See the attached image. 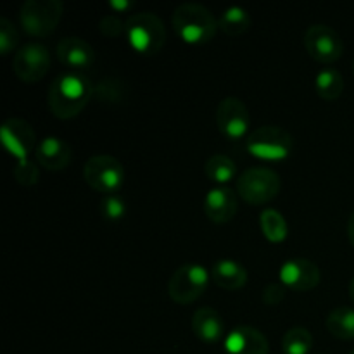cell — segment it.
<instances>
[{"instance_id":"6da1fadb","label":"cell","mask_w":354,"mask_h":354,"mask_svg":"<svg viewBox=\"0 0 354 354\" xmlns=\"http://www.w3.org/2000/svg\"><path fill=\"white\" fill-rule=\"evenodd\" d=\"M93 97V85L83 73L66 71L48 88V109L59 120L78 116Z\"/></svg>"},{"instance_id":"7a4b0ae2","label":"cell","mask_w":354,"mask_h":354,"mask_svg":"<svg viewBox=\"0 0 354 354\" xmlns=\"http://www.w3.org/2000/svg\"><path fill=\"white\" fill-rule=\"evenodd\" d=\"M175 33L189 45L209 44L218 31V21L209 9L201 3H182L173 12Z\"/></svg>"},{"instance_id":"3957f363","label":"cell","mask_w":354,"mask_h":354,"mask_svg":"<svg viewBox=\"0 0 354 354\" xmlns=\"http://www.w3.org/2000/svg\"><path fill=\"white\" fill-rule=\"evenodd\" d=\"M127 40L135 52L151 57L162 48L166 41V30L162 21L154 12L131 14L127 21Z\"/></svg>"},{"instance_id":"277c9868","label":"cell","mask_w":354,"mask_h":354,"mask_svg":"<svg viewBox=\"0 0 354 354\" xmlns=\"http://www.w3.org/2000/svg\"><path fill=\"white\" fill-rule=\"evenodd\" d=\"M62 10L64 7L59 0H26L19 10L21 26L30 37H48L57 28Z\"/></svg>"},{"instance_id":"5b68a950","label":"cell","mask_w":354,"mask_h":354,"mask_svg":"<svg viewBox=\"0 0 354 354\" xmlns=\"http://www.w3.org/2000/svg\"><path fill=\"white\" fill-rule=\"evenodd\" d=\"M209 273L203 265L197 263H187V265L180 266L175 273L171 275L168 282V294L176 304H187L194 303L199 299L209 286Z\"/></svg>"},{"instance_id":"8992f818","label":"cell","mask_w":354,"mask_h":354,"mask_svg":"<svg viewBox=\"0 0 354 354\" xmlns=\"http://www.w3.org/2000/svg\"><path fill=\"white\" fill-rule=\"evenodd\" d=\"M83 178L95 192L111 196L124 183V168L116 158L107 154L93 156L83 166Z\"/></svg>"},{"instance_id":"52a82bcc","label":"cell","mask_w":354,"mask_h":354,"mask_svg":"<svg viewBox=\"0 0 354 354\" xmlns=\"http://www.w3.org/2000/svg\"><path fill=\"white\" fill-rule=\"evenodd\" d=\"M280 192V176L268 168H249L239 176L237 194L252 206H263Z\"/></svg>"},{"instance_id":"ba28073f","label":"cell","mask_w":354,"mask_h":354,"mask_svg":"<svg viewBox=\"0 0 354 354\" xmlns=\"http://www.w3.org/2000/svg\"><path fill=\"white\" fill-rule=\"evenodd\" d=\"M248 151L261 161H282L292 152V137L279 127H261L249 133Z\"/></svg>"},{"instance_id":"9c48e42d","label":"cell","mask_w":354,"mask_h":354,"mask_svg":"<svg viewBox=\"0 0 354 354\" xmlns=\"http://www.w3.org/2000/svg\"><path fill=\"white\" fill-rule=\"evenodd\" d=\"M304 47L315 61L330 64L339 61L344 52V44L334 28L327 24H313L304 33Z\"/></svg>"},{"instance_id":"30bf717a","label":"cell","mask_w":354,"mask_h":354,"mask_svg":"<svg viewBox=\"0 0 354 354\" xmlns=\"http://www.w3.org/2000/svg\"><path fill=\"white\" fill-rule=\"evenodd\" d=\"M14 75L23 83H37L50 69V54L47 47L37 41L23 45L12 59Z\"/></svg>"},{"instance_id":"8fae6325","label":"cell","mask_w":354,"mask_h":354,"mask_svg":"<svg viewBox=\"0 0 354 354\" xmlns=\"http://www.w3.org/2000/svg\"><path fill=\"white\" fill-rule=\"evenodd\" d=\"M218 130L228 140H241L248 135L251 127V116L242 100L237 97H227L220 102L216 109Z\"/></svg>"},{"instance_id":"7c38bea8","label":"cell","mask_w":354,"mask_h":354,"mask_svg":"<svg viewBox=\"0 0 354 354\" xmlns=\"http://www.w3.org/2000/svg\"><path fill=\"white\" fill-rule=\"evenodd\" d=\"M0 140L7 152L14 156L17 161H26L28 154L37 149L35 147L37 145L35 130L28 121L19 120V118H10V120L3 121L2 128H0Z\"/></svg>"},{"instance_id":"4fadbf2b","label":"cell","mask_w":354,"mask_h":354,"mask_svg":"<svg viewBox=\"0 0 354 354\" xmlns=\"http://www.w3.org/2000/svg\"><path fill=\"white\" fill-rule=\"evenodd\" d=\"M280 282L297 292L313 290L320 283V268L310 259H289L280 266Z\"/></svg>"},{"instance_id":"5bb4252c","label":"cell","mask_w":354,"mask_h":354,"mask_svg":"<svg viewBox=\"0 0 354 354\" xmlns=\"http://www.w3.org/2000/svg\"><path fill=\"white\" fill-rule=\"evenodd\" d=\"M55 55L62 66L69 68V71L76 73H82L83 69L90 68L95 61V52L90 47L88 41L78 37L62 38L55 47Z\"/></svg>"},{"instance_id":"9a60e30c","label":"cell","mask_w":354,"mask_h":354,"mask_svg":"<svg viewBox=\"0 0 354 354\" xmlns=\"http://www.w3.org/2000/svg\"><path fill=\"white\" fill-rule=\"evenodd\" d=\"M237 194L228 187H214L204 197V211L213 223H228L237 214Z\"/></svg>"},{"instance_id":"2e32d148","label":"cell","mask_w":354,"mask_h":354,"mask_svg":"<svg viewBox=\"0 0 354 354\" xmlns=\"http://www.w3.org/2000/svg\"><path fill=\"white\" fill-rule=\"evenodd\" d=\"M225 351L228 354H268V339L254 327H235L225 339Z\"/></svg>"},{"instance_id":"e0dca14e","label":"cell","mask_w":354,"mask_h":354,"mask_svg":"<svg viewBox=\"0 0 354 354\" xmlns=\"http://www.w3.org/2000/svg\"><path fill=\"white\" fill-rule=\"evenodd\" d=\"M38 165L47 171H61L71 162V147L59 137H45L35 149Z\"/></svg>"},{"instance_id":"ac0fdd59","label":"cell","mask_w":354,"mask_h":354,"mask_svg":"<svg viewBox=\"0 0 354 354\" xmlns=\"http://www.w3.org/2000/svg\"><path fill=\"white\" fill-rule=\"evenodd\" d=\"M192 332L204 344H216L223 339L225 325L213 308H199L192 317Z\"/></svg>"},{"instance_id":"d6986e66","label":"cell","mask_w":354,"mask_h":354,"mask_svg":"<svg viewBox=\"0 0 354 354\" xmlns=\"http://www.w3.org/2000/svg\"><path fill=\"white\" fill-rule=\"evenodd\" d=\"M211 279L218 287L225 290H239L248 282V272L244 266L234 259H220L213 265Z\"/></svg>"},{"instance_id":"ffe728a7","label":"cell","mask_w":354,"mask_h":354,"mask_svg":"<svg viewBox=\"0 0 354 354\" xmlns=\"http://www.w3.org/2000/svg\"><path fill=\"white\" fill-rule=\"evenodd\" d=\"M327 330L341 341L354 339V308L339 306L327 317Z\"/></svg>"},{"instance_id":"44dd1931","label":"cell","mask_w":354,"mask_h":354,"mask_svg":"<svg viewBox=\"0 0 354 354\" xmlns=\"http://www.w3.org/2000/svg\"><path fill=\"white\" fill-rule=\"evenodd\" d=\"M251 14L242 7H230L218 19V28L227 37H241V35L248 33L251 30Z\"/></svg>"},{"instance_id":"7402d4cb","label":"cell","mask_w":354,"mask_h":354,"mask_svg":"<svg viewBox=\"0 0 354 354\" xmlns=\"http://www.w3.org/2000/svg\"><path fill=\"white\" fill-rule=\"evenodd\" d=\"M204 171H206V176L211 182L216 183L218 187H225L235 178V175H237V166H235V162L228 156L214 154L206 161Z\"/></svg>"},{"instance_id":"603a6c76","label":"cell","mask_w":354,"mask_h":354,"mask_svg":"<svg viewBox=\"0 0 354 354\" xmlns=\"http://www.w3.org/2000/svg\"><path fill=\"white\" fill-rule=\"evenodd\" d=\"M315 88L324 100H337L344 92V78L337 69H322L315 78Z\"/></svg>"},{"instance_id":"cb8c5ba5","label":"cell","mask_w":354,"mask_h":354,"mask_svg":"<svg viewBox=\"0 0 354 354\" xmlns=\"http://www.w3.org/2000/svg\"><path fill=\"white\" fill-rule=\"evenodd\" d=\"M259 227H261L263 235L270 242H275V244H280V242L286 241L287 234H289L286 218L275 209H265L259 214Z\"/></svg>"},{"instance_id":"d4e9b609","label":"cell","mask_w":354,"mask_h":354,"mask_svg":"<svg viewBox=\"0 0 354 354\" xmlns=\"http://www.w3.org/2000/svg\"><path fill=\"white\" fill-rule=\"evenodd\" d=\"M311 348H313V337L304 327L290 328L282 339L283 354H310Z\"/></svg>"},{"instance_id":"484cf974","label":"cell","mask_w":354,"mask_h":354,"mask_svg":"<svg viewBox=\"0 0 354 354\" xmlns=\"http://www.w3.org/2000/svg\"><path fill=\"white\" fill-rule=\"evenodd\" d=\"M100 213L107 221H120L127 214V203L118 194L104 196L102 203H100Z\"/></svg>"},{"instance_id":"4316f807","label":"cell","mask_w":354,"mask_h":354,"mask_svg":"<svg viewBox=\"0 0 354 354\" xmlns=\"http://www.w3.org/2000/svg\"><path fill=\"white\" fill-rule=\"evenodd\" d=\"M93 97L106 102H121L124 99V86L121 82L104 80L99 85L93 86Z\"/></svg>"},{"instance_id":"83f0119b","label":"cell","mask_w":354,"mask_h":354,"mask_svg":"<svg viewBox=\"0 0 354 354\" xmlns=\"http://www.w3.org/2000/svg\"><path fill=\"white\" fill-rule=\"evenodd\" d=\"M19 44V33L7 17H0V54L7 55Z\"/></svg>"},{"instance_id":"f1b7e54d","label":"cell","mask_w":354,"mask_h":354,"mask_svg":"<svg viewBox=\"0 0 354 354\" xmlns=\"http://www.w3.org/2000/svg\"><path fill=\"white\" fill-rule=\"evenodd\" d=\"M99 30L104 37L118 38L127 31V23H123V21L118 16H114V14H107V16H104L102 19H100Z\"/></svg>"},{"instance_id":"f546056e","label":"cell","mask_w":354,"mask_h":354,"mask_svg":"<svg viewBox=\"0 0 354 354\" xmlns=\"http://www.w3.org/2000/svg\"><path fill=\"white\" fill-rule=\"evenodd\" d=\"M14 176L17 182L24 187H31L38 182V168L26 159V161H19V165L14 168Z\"/></svg>"},{"instance_id":"4dcf8cb0","label":"cell","mask_w":354,"mask_h":354,"mask_svg":"<svg viewBox=\"0 0 354 354\" xmlns=\"http://www.w3.org/2000/svg\"><path fill=\"white\" fill-rule=\"evenodd\" d=\"M286 297V287L277 286V283H270L265 290H263V301L270 306H275V304H280Z\"/></svg>"},{"instance_id":"1f68e13d","label":"cell","mask_w":354,"mask_h":354,"mask_svg":"<svg viewBox=\"0 0 354 354\" xmlns=\"http://www.w3.org/2000/svg\"><path fill=\"white\" fill-rule=\"evenodd\" d=\"M109 7L116 14H121V12H128V10H130L131 7H133V3L128 2V0H111Z\"/></svg>"},{"instance_id":"d6a6232c","label":"cell","mask_w":354,"mask_h":354,"mask_svg":"<svg viewBox=\"0 0 354 354\" xmlns=\"http://www.w3.org/2000/svg\"><path fill=\"white\" fill-rule=\"evenodd\" d=\"M348 237H349V242H351L354 248V211L351 216H349V221H348Z\"/></svg>"},{"instance_id":"836d02e7","label":"cell","mask_w":354,"mask_h":354,"mask_svg":"<svg viewBox=\"0 0 354 354\" xmlns=\"http://www.w3.org/2000/svg\"><path fill=\"white\" fill-rule=\"evenodd\" d=\"M349 296H351V301L354 303V279H353L351 286H349Z\"/></svg>"},{"instance_id":"e575fe53","label":"cell","mask_w":354,"mask_h":354,"mask_svg":"<svg viewBox=\"0 0 354 354\" xmlns=\"http://www.w3.org/2000/svg\"><path fill=\"white\" fill-rule=\"evenodd\" d=\"M349 354H354V351H351V353H349Z\"/></svg>"},{"instance_id":"d590c367","label":"cell","mask_w":354,"mask_h":354,"mask_svg":"<svg viewBox=\"0 0 354 354\" xmlns=\"http://www.w3.org/2000/svg\"><path fill=\"white\" fill-rule=\"evenodd\" d=\"M353 71H354V64H353Z\"/></svg>"}]
</instances>
